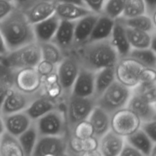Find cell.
I'll return each instance as SVG.
<instances>
[{
  "label": "cell",
  "mask_w": 156,
  "mask_h": 156,
  "mask_svg": "<svg viewBox=\"0 0 156 156\" xmlns=\"http://www.w3.org/2000/svg\"></svg>",
  "instance_id": "55"
},
{
  "label": "cell",
  "mask_w": 156,
  "mask_h": 156,
  "mask_svg": "<svg viewBox=\"0 0 156 156\" xmlns=\"http://www.w3.org/2000/svg\"><path fill=\"white\" fill-rule=\"evenodd\" d=\"M59 22L60 19L54 14L47 19L33 24L35 41L39 44L52 41Z\"/></svg>",
  "instance_id": "20"
},
{
  "label": "cell",
  "mask_w": 156,
  "mask_h": 156,
  "mask_svg": "<svg viewBox=\"0 0 156 156\" xmlns=\"http://www.w3.org/2000/svg\"><path fill=\"white\" fill-rule=\"evenodd\" d=\"M147 14L144 0H126L120 18H130Z\"/></svg>",
  "instance_id": "36"
},
{
  "label": "cell",
  "mask_w": 156,
  "mask_h": 156,
  "mask_svg": "<svg viewBox=\"0 0 156 156\" xmlns=\"http://www.w3.org/2000/svg\"><path fill=\"white\" fill-rule=\"evenodd\" d=\"M150 16H151V18H152V23H153L154 27H155L156 30V9L153 12H152V14H151Z\"/></svg>",
  "instance_id": "52"
},
{
  "label": "cell",
  "mask_w": 156,
  "mask_h": 156,
  "mask_svg": "<svg viewBox=\"0 0 156 156\" xmlns=\"http://www.w3.org/2000/svg\"><path fill=\"white\" fill-rule=\"evenodd\" d=\"M15 8L12 0H0V21L7 17Z\"/></svg>",
  "instance_id": "42"
},
{
  "label": "cell",
  "mask_w": 156,
  "mask_h": 156,
  "mask_svg": "<svg viewBox=\"0 0 156 156\" xmlns=\"http://www.w3.org/2000/svg\"><path fill=\"white\" fill-rule=\"evenodd\" d=\"M120 156H141L143 155L140 151L137 150L134 146L129 144L127 142H125L121 152L120 153Z\"/></svg>",
  "instance_id": "45"
},
{
  "label": "cell",
  "mask_w": 156,
  "mask_h": 156,
  "mask_svg": "<svg viewBox=\"0 0 156 156\" xmlns=\"http://www.w3.org/2000/svg\"><path fill=\"white\" fill-rule=\"evenodd\" d=\"M0 155L24 156L18 137L6 131L0 136Z\"/></svg>",
  "instance_id": "28"
},
{
  "label": "cell",
  "mask_w": 156,
  "mask_h": 156,
  "mask_svg": "<svg viewBox=\"0 0 156 156\" xmlns=\"http://www.w3.org/2000/svg\"><path fill=\"white\" fill-rule=\"evenodd\" d=\"M109 40L117 51L119 57L122 58L129 56L132 48L126 36V27L119 20H115V24Z\"/></svg>",
  "instance_id": "23"
},
{
  "label": "cell",
  "mask_w": 156,
  "mask_h": 156,
  "mask_svg": "<svg viewBox=\"0 0 156 156\" xmlns=\"http://www.w3.org/2000/svg\"><path fill=\"white\" fill-rule=\"evenodd\" d=\"M69 134L77 138L85 139L94 136V131L93 126L88 119L84 120L75 125L74 127L69 131Z\"/></svg>",
  "instance_id": "39"
},
{
  "label": "cell",
  "mask_w": 156,
  "mask_h": 156,
  "mask_svg": "<svg viewBox=\"0 0 156 156\" xmlns=\"http://www.w3.org/2000/svg\"><path fill=\"white\" fill-rule=\"evenodd\" d=\"M150 155L156 156V143H154L153 146H152V151H151Z\"/></svg>",
  "instance_id": "53"
},
{
  "label": "cell",
  "mask_w": 156,
  "mask_h": 156,
  "mask_svg": "<svg viewBox=\"0 0 156 156\" xmlns=\"http://www.w3.org/2000/svg\"><path fill=\"white\" fill-rule=\"evenodd\" d=\"M147 9V14L150 15L156 9V0H144Z\"/></svg>",
  "instance_id": "48"
},
{
  "label": "cell",
  "mask_w": 156,
  "mask_h": 156,
  "mask_svg": "<svg viewBox=\"0 0 156 156\" xmlns=\"http://www.w3.org/2000/svg\"><path fill=\"white\" fill-rule=\"evenodd\" d=\"M117 20H119L126 27L138 29L143 31L149 32L150 34L153 33L156 30L152 23L151 16L148 14L130 18H117Z\"/></svg>",
  "instance_id": "33"
},
{
  "label": "cell",
  "mask_w": 156,
  "mask_h": 156,
  "mask_svg": "<svg viewBox=\"0 0 156 156\" xmlns=\"http://www.w3.org/2000/svg\"><path fill=\"white\" fill-rule=\"evenodd\" d=\"M9 52V50L8 49L7 46H6L4 37H3L1 30H0V57L5 56Z\"/></svg>",
  "instance_id": "47"
},
{
  "label": "cell",
  "mask_w": 156,
  "mask_h": 156,
  "mask_svg": "<svg viewBox=\"0 0 156 156\" xmlns=\"http://www.w3.org/2000/svg\"><path fill=\"white\" fill-rule=\"evenodd\" d=\"M126 0H106L102 14L116 20L123 12Z\"/></svg>",
  "instance_id": "38"
},
{
  "label": "cell",
  "mask_w": 156,
  "mask_h": 156,
  "mask_svg": "<svg viewBox=\"0 0 156 156\" xmlns=\"http://www.w3.org/2000/svg\"><path fill=\"white\" fill-rule=\"evenodd\" d=\"M146 66L131 56L119 59L114 66L116 80L125 86L133 88L140 84V76Z\"/></svg>",
  "instance_id": "7"
},
{
  "label": "cell",
  "mask_w": 156,
  "mask_h": 156,
  "mask_svg": "<svg viewBox=\"0 0 156 156\" xmlns=\"http://www.w3.org/2000/svg\"><path fill=\"white\" fill-rule=\"evenodd\" d=\"M99 140L95 136L81 139L69 134L67 140L68 155L96 156L101 155L98 150Z\"/></svg>",
  "instance_id": "13"
},
{
  "label": "cell",
  "mask_w": 156,
  "mask_h": 156,
  "mask_svg": "<svg viewBox=\"0 0 156 156\" xmlns=\"http://www.w3.org/2000/svg\"><path fill=\"white\" fill-rule=\"evenodd\" d=\"M58 105L59 104L56 102L40 94L32 101L24 111L33 121H35L44 114L58 108Z\"/></svg>",
  "instance_id": "26"
},
{
  "label": "cell",
  "mask_w": 156,
  "mask_h": 156,
  "mask_svg": "<svg viewBox=\"0 0 156 156\" xmlns=\"http://www.w3.org/2000/svg\"><path fill=\"white\" fill-rule=\"evenodd\" d=\"M114 24H115L114 19L104 14L99 15L88 42L110 39Z\"/></svg>",
  "instance_id": "27"
},
{
  "label": "cell",
  "mask_w": 156,
  "mask_h": 156,
  "mask_svg": "<svg viewBox=\"0 0 156 156\" xmlns=\"http://www.w3.org/2000/svg\"><path fill=\"white\" fill-rule=\"evenodd\" d=\"M133 92L150 103L156 102V80L149 82H143L132 88Z\"/></svg>",
  "instance_id": "37"
},
{
  "label": "cell",
  "mask_w": 156,
  "mask_h": 156,
  "mask_svg": "<svg viewBox=\"0 0 156 156\" xmlns=\"http://www.w3.org/2000/svg\"><path fill=\"white\" fill-rule=\"evenodd\" d=\"M94 97H79L70 94L66 101V116L69 131L79 122L87 120L96 106Z\"/></svg>",
  "instance_id": "6"
},
{
  "label": "cell",
  "mask_w": 156,
  "mask_h": 156,
  "mask_svg": "<svg viewBox=\"0 0 156 156\" xmlns=\"http://www.w3.org/2000/svg\"><path fill=\"white\" fill-rule=\"evenodd\" d=\"M98 16L99 15L97 14L91 13L76 21L73 48L88 42Z\"/></svg>",
  "instance_id": "16"
},
{
  "label": "cell",
  "mask_w": 156,
  "mask_h": 156,
  "mask_svg": "<svg viewBox=\"0 0 156 156\" xmlns=\"http://www.w3.org/2000/svg\"><path fill=\"white\" fill-rule=\"evenodd\" d=\"M95 73L81 67L71 94L79 97H94Z\"/></svg>",
  "instance_id": "15"
},
{
  "label": "cell",
  "mask_w": 156,
  "mask_h": 156,
  "mask_svg": "<svg viewBox=\"0 0 156 156\" xmlns=\"http://www.w3.org/2000/svg\"><path fill=\"white\" fill-rule=\"evenodd\" d=\"M76 21L60 20L56 34L52 42L62 51L65 56H68L74 45V30Z\"/></svg>",
  "instance_id": "14"
},
{
  "label": "cell",
  "mask_w": 156,
  "mask_h": 156,
  "mask_svg": "<svg viewBox=\"0 0 156 156\" xmlns=\"http://www.w3.org/2000/svg\"><path fill=\"white\" fill-rule=\"evenodd\" d=\"M111 114L98 105L94 107L88 117V120L94 128V136L98 140L111 130Z\"/></svg>",
  "instance_id": "24"
},
{
  "label": "cell",
  "mask_w": 156,
  "mask_h": 156,
  "mask_svg": "<svg viewBox=\"0 0 156 156\" xmlns=\"http://www.w3.org/2000/svg\"><path fill=\"white\" fill-rule=\"evenodd\" d=\"M125 142V137L118 135L111 129L99 139L98 150L103 156H118Z\"/></svg>",
  "instance_id": "19"
},
{
  "label": "cell",
  "mask_w": 156,
  "mask_h": 156,
  "mask_svg": "<svg viewBox=\"0 0 156 156\" xmlns=\"http://www.w3.org/2000/svg\"><path fill=\"white\" fill-rule=\"evenodd\" d=\"M41 93L42 95L58 104L66 101L56 72L43 78Z\"/></svg>",
  "instance_id": "22"
},
{
  "label": "cell",
  "mask_w": 156,
  "mask_h": 156,
  "mask_svg": "<svg viewBox=\"0 0 156 156\" xmlns=\"http://www.w3.org/2000/svg\"><path fill=\"white\" fill-rule=\"evenodd\" d=\"M56 6V3L52 0H38L24 12L33 25L54 15Z\"/></svg>",
  "instance_id": "17"
},
{
  "label": "cell",
  "mask_w": 156,
  "mask_h": 156,
  "mask_svg": "<svg viewBox=\"0 0 156 156\" xmlns=\"http://www.w3.org/2000/svg\"><path fill=\"white\" fill-rule=\"evenodd\" d=\"M125 139L127 143L140 151L143 155H150L154 143L142 128Z\"/></svg>",
  "instance_id": "29"
},
{
  "label": "cell",
  "mask_w": 156,
  "mask_h": 156,
  "mask_svg": "<svg viewBox=\"0 0 156 156\" xmlns=\"http://www.w3.org/2000/svg\"><path fill=\"white\" fill-rule=\"evenodd\" d=\"M2 118L6 132L16 137L23 133L34 122L25 111L3 115Z\"/></svg>",
  "instance_id": "18"
},
{
  "label": "cell",
  "mask_w": 156,
  "mask_h": 156,
  "mask_svg": "<svg viewBox=\"0 0 156 156\" xmlns=\"http://www.w3.org/2000/svg\"><path fill=\"white\" fill-rule=\"evenodd\" d=\"M35 68H36L37 71L38 72V73L41 75L43 79V78L50 76L52 73L56 72L57 66L49 62V61L41 59V60L38 62V64L36 66Z\"/></svg>",
  "instance_id": "40"
},
{
  "label": "cell",
  "mask_w": 156,
  "mask_h": 156,
  "mask_svg": "<svg viewBox=\"0 0 156 156\" xmlns=\"http://www.w3.org/2000/svg\"><path fill=\"white\" fill-rule=\"evenodd\" d=\"M141 128L150 137L153 143H156V120L143 123Z\"/></svg>",
  "instance_id": "44"
},
{
  "label": "cell",
  "mask_w": 156,
  "mask_h": 156,
  "mask_svg": "<svg viewBox=\"0 0 156 156\" xmlns=\"http://www.w3.org/2000/svg\"><path fill=\"white\" fill-rule=\"evenodd\" d=\"M80 68V64L72 55L66 56L58 64L56 73L63 89L66 99H67V98L71 94L72 88L77 78Z\"/></svg>",
  "instance_id": "12"
},
{
  "label": "cell",
  "mask_w": 156,
  "mask_h": 156,
  "mask_svg": "<svg viewBox=\"0 0 156 156\" xmlns=\"http://www.w3.org/2000/svg\"><path fill=\"white\" fill-rule=\"evenodd\" d=\"M0 30L9 51L35 41L33 25L17 8L0 21Z\"/></svg>",
  "instance_id": "2"
},
{
  "label": "cell",
  "mask_w": 156,
  "mask_h": 156,
  "mask_svg": "<svg viewBox=\"0 0 156 156\" xmlns=\"http://www.w3.org/2000/svg\"><path fill=\"white\" fill-rule=\"evenodd\" d=\"M39 136L40 135L34 121L23 133L18 136L24 156L32 155Z\"/></svg>",
  "instance_id": "31"
},
{
  "label": "cell",
  "mask_w": 156,
  "mask_h": 156,
  "mask_svg": "<svg viewBox=\"0 0 156 156\" xmlns=\"http://www.w3.org/2000/svg\"><path fill=\"white\" fill-rule=\"evenodd\" d=\"M129 56L136 59L144 66L156 69V53L150 47L144 49H131Z\"/></svg>",
  "instance_id": "35"
},
{
  "label": "cell",
  "mask_w": 156,
  "mask_h": 156,
  "mask_svg": "<svg viewBox=\"0 0 156 156\" xmlns=\"http://www.w3.org/2000/svg\"><path fill=\"white\" fill-rule=\"evenodd\" d=\"M126 33L132 49H144L150 47L152 34L129 27H126Z\"/></svg>",
  "instance_id": "32"
},
{
  "label": "cell",
  "mask_w": 156,
  "mask_h": 156,
  "mask_svg": "<svg viewBox=\"0 0 156 156\" xmlns=\"http://www.w3.org/2000/svg\"><path fill=\"white\" fill-rule=\"evenodd\" d=\"M126 107L137 114L142 123H146L156 120L155 104L144 100L135 93L133 92Z\"/></svg>",
  "instance_id": "21"
},
{
  "label": "cell",
  "mask_w": 156,
  "mask_h": 156,
  "mask_svg": "<svg viewBox=\"0 0 156 156\" xmlns=\"http://www.w3.org/2000/svg\"><path fill=\"white\" fill-rule=\"evenodd\" d=\"M41 60V47L36 41L9 51L5 56L0 57V62L13 71L27 67H36Z\"/></svg>",
  "instance_id": "3"
},
{
  "label": "cell",
  "mask_w": 156,
  "mask_h": 156,
  "mask_svg": "<svg viewBox=\"0 0 156 156\" xmlns=\"http://www.w3.org/2000/svg\"><path fill=\"white\" fill-rule=\"evenodd\" d=\"M5 131V125H4V121H3L2 116L0 114V136Z\"/></svg>",
  "instance_id": "51"
},
{
  "label": "cell",
  "mask_w": 156,
  "mask_h": 156,
  "mask_svg": "<svg viewBox=\"0 0 156 156\" xmlns=\"http://www.w3.org/2000/svg\"><path fill=\"white\" fill-rule=\"evenodd\" d=\"M115 80L114 67L105 68L96 72L94 97L97 99Z\"/></svg>",
  "instance_id": "30"
},
{
  "label": "cell",
  "mask_w": 156,
  "mask_h": 156,
  "mask_svg": "<svg viewBox=\"0 0 156 156\" xmlns=\"http://www.w3.org/2000/svg\"><path fill=\"white\" fill-rule=\"evenodd\" d=\"M156 80V69L145 67L140 76V83Z\"/></svg>",
  "instance_id": "43"
},
{
  "label": "cell",
  "mask_w": 156,
  "mask_h": 156,
  "mask_svg": "<svg viewBox=\"0 0 156 156\" xmlns=\"http://www.w3.org/2000/svg\"><path fill=\"white\" fill-rule=\"evenodd\" d=\"M91 13L85 6L69 3H56L55 11V15L60 20L71 21H76Z\"/></svg>",
  "instance_id": "25"
},
{
  "label": "cell",
  "mask_w": 156,
  "mask_h": 156,
  "mask_svg": "<svg viewBox=\"0 0 156 156\" xmlns=\"http://www.w3.org/2000/svg\"><path fill=\"white\" fill-rule=\"evenodd\" d=\"M132 94V88L115 80L96 99V105L111 115L127 106Z\"/></svg>",
  "instance_id": "5"
},
{
  "label": "cell",
  "mask_w": 156,
  "mask_h": 156,
  "mask_svg": "<svg viewBox=\"0 0 156 156\" xmlns=\"http://www.w3.org/2000/svg\"><path fill=\"white\" fill-rule=\"evenodd\" d=\"M42 80V77L35 67L20 69L13 73V86L27 94L41 91Z\"/></svg>",
  "instance_id": "10"
},
{
  "label": "cell",
  "mask_w": 156,
  "mask_h": 156,
  "mask_svg": "<svg viewBox=\"0 0 156 156\" xmlns=\"http://www.w3.org/2000/svg\"><path fill=\"white\" fill-rule=\"evenodd\" d=\"M40 136H68L69 134L66 103H59L58 108L44 114L34 121Z\"/></svg>",
  "instance_id": "4"
},
{
  "label": "cell",
  "mask_w": 156,
  "mask_h": 156,
  "mask_svg": "<svg viewBox=\"0 0 156 156\" xmlns=\"http://www.w3.org/2000/svg\"><path fill=\"white\" fill-rule=\"evenodd\" d=\"M142 123L137 114L127 107L111 114V129L125 138L140 129Z\"/></svg>",
  "instance_id": "8"
},
{
  "label": "cell",
  "mask_w": 156,
  "mask_h": 156,
  "mask_svg": "<svg viewBox=\"0 0 156 156\" xmlns=\"http://www.w3.org/2000/svg\"><path fill=\"white\" fill-rule=\"evenodd\" d=\"M40 44L41 52V59L49 61L55 65L58 64L63 59L65 55L62 50L52 41L41 43Z\"/></svg>",
  "instance_id": "34"
},
{
  "label": "cell",
  "mask_w": 156,
  "mask_h": 156,
  "mask_svg": "<svg viewBox=\"0 0 156 156\" xmlns=\"http://www.w3.org/2000/svg\"><path fill=\"white\" fill-rule=\"evenodd\" d=\"M38 0H12L17 9H20L22 12H25L27 9L34 4Z\"/></svg>",
  "instance_id": "46"
},
{
  "label": "cell",
  "mask_w": 156,
  "mask_h": 156,
  "mask_svg": "<svg viewBox=\"0 0 156 156\" xmlns=\"http://www.w3.org/2000/svg\"><path fill=\"white\" fill-rule=\"evenodd\" d=\"M106 0H83L84 5L88 8L92 13L101 15L103 12Z\"/></svg>",
  "instance_id": "41"
},
{
  "label": "cell",
  "mask_w": 156,
  "mask_h": 156,
  "mask_svg": "<svg viewBox=\"0 0 156 156\" xmlns=\"http://www.w3.org/2000/svg\"><path fill=\"white\" fill-rule=\"evenodd\" d=\"M41 94V91L35 94H27L12 86L8 92L0 109L2 116L24 111L32 101Z\"/></svg>",
  "instance_id": "11"
},
{
  "label": "cell",
  "mask_w": 156,
  "mask_h": 156,
  "mask_svg": "<svg viewBox=\"0 0 156 156\" xmlns=\"http://www.w3.org/2000/svg\"><path fill=\"white\" fill-rule=\"evenodd\" d=\"M68 136H40L32 155L60 156L68 155Z\"/></svg>",
  "instance_id": "9"
},
{
  "label": "cell",
  "mask_w": 156,
  "mask_h": 156,
  "mask_svg": "<svg viewBox=\"0 0 156 156\" xmlns=\"http://www.w3.org/2000/svg\"><path fill=\"white\" fill-rule=\"evenodd\" d=\"M150 47L152 50L156 53V30L152 33V37H151Z\"/></svg>",
  "instance_id": "50"
},
{
  "label": "cell",
  "mask_w": 156,
  "mask_h": 156,
  "mask_svg": "<svg viewBox=\"0 0 156 156\" xmlns=\"http://www.w3.org/2000/svg\"><path fill=\"white\" fill-rule=\"evenodd\" d=\"M56 3H69V4H76L79 5H84L83 0H52ZM85 6V5H84Z\"/></svg>",
  "instance_id": "49"
},
{
  "label": "cell",
  "mask_w": 156,
  "mask_h": 156,
  "mask_svg": "<svg viewBox=\"0 0 156 156\" xmlns=\"http://www.w3.org/2000/svg\"><path fill=\"white\" fill-rule=\"evenodd\" d=\"M155 108H156V102L155 103Z\"/></svg>",
  "instance_id": "54"
},
{
  "label": "cell",
  "mask_w": 156,
  "mask_h": 156,
  "mask_svg": "<svg viewBox=\"0 0 156 156\" xmlns=\"http://www.w3.org/2000/svg\"><path fill=\"white\" fill-rule=\"evenodd\" d=\"M69 55L74 56L81 67L94 73L105 68L114 67L120 59L109 39L87 42L73 48Z\"/></svg>",
  "instance_id": "1"
}]
</instances>
